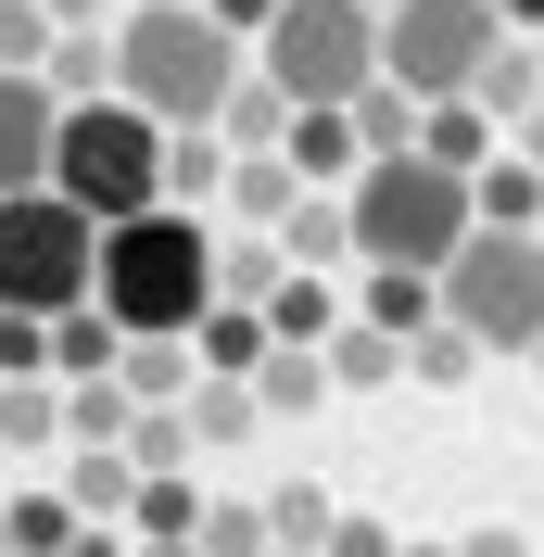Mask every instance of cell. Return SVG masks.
<instances>
[{
	"label": "cell",
	"instance_id": "f6af8a7d",
	"mask_svg": "<svg viewBox=\"0 0 544 557\" xmlns=\"http://www.w3.org/2000/svg\"><path fill=\"white\" fill-rule=\"evenodd\" d=\"M532 242H544V215H532Z\"/></svg>",
	"mask_w": 544,
	"mask_h": 557
},
{
	"label": "cell",
	"instance_id": "ab89813d",
	"mask_svg": "<svg viewBox=\"0 0 544 557\" xmlns=\"http://www.w3.org/2000/svg\"><path fill=\"white\" fill-rule=\"evenodd\" d=\"M64 557H127V532H76V545Z\"/></svg>",
	"mask_w": 544,
	"mask_h": 557
},
{
	"label": "cell",
	"instance_id": "9a60e30c",
	"mask_svg": "<svg viewBox=\"0 0 544 557\" xmlns=\"http://www.w3.org/2000/svg\"><path fill=\"white\" fill-rule=\"evenodd\" d=\"M342 127H355V165H393V152H418V102L406 89H355V102H342Z\"/></svg>",
	"mask_w": 544,
	"mask_h": 557
},
{
	"label": "cell",
	"instance_id": "603a6c76",
	"mask_svg": "<svg viewBox=\"0 0 544 557\" xmlns=\"http://www.w3.org/2000/svg\"><path fill=\"white\" fill-rule=\"evenodd\" d=\"M254 520H267V545H279V557H317V545H330V520H342V507H330L317 482H279L267 507H254Z\"/></svg>",
	"mask_w": 544,
	"mask_h": 557
},
{
	"label": "cell",
	"instance_id": "f546056e",
	"mask_svg": "<svg viewBox=\"0 0 544 557\" xmlns=\"http://www.w3.org/2000/svg\"><path fill=\"white\" fill-rule=\"evenodd\" d=\"M228 203H240V215H267V228H279V215L305 203V190H292V165H279V152H254V165H228Z\"/></svg>",
	"mask_w": 544,
	"mask_h": 557
},
{
	"label": "cell",
	"instance_id": "ba28073f",
	"mask_svg": "<svg viewBox=\"0 0 544 557\" xmlns=\"http://www.w3.org/2000/svg\"><path fill=\"white\" fill-rule=\"evenodd\" d=\"M89 215L76 203H51V190H26V203H0V317H51L64 305H89Z\"/></svg>",
	"mask_w": 544,
	"mask_h": 557
},
{
	"label": "cell",
	"instance_id": "d6a6232c",
	"mask_svg": "<svg viewBox=\"0 0 544 557\" xmlns=\"http://www.w3.org/2000/svg\"><path fill=\"white\" fill-rule=\"evenodd\" d=\"M51 26H38V0H0V76H38Z\"/></svg>",
	"mask_w": 544,
	"mask_h": 557
},
{
	"label": "cell",
	"instance_id": "4dcf8cb0",
	"mask_svg": "<svg viewBox=\"0 0 544 557\" xmlns=\"http://www.w3.org/2000/svg\"><path fill=\"white\" fill-rule=\"evenodd\" d=\"M469 368H481V355L456 343L443 317H431V330H418V343H406V381H431V393H456V381H469Z\"/></svg>",
	"mask_w": 544,
	"mask_h": 557
},
{
	"label": "cell",
	"instance_id": "4fadbf2b",
	"mask_svg": "<svg viewBox=\"0 0 544 557\" xmlns=\"http://www.w3.org/2000/svg\"><path fill=\"white\" fill-rule=\"evenodd\" d=\"M38 343H51V393H76V381H114V330H102V305H64L51 330H38Z\"/></svg>",
	"mask_w": 544,
	"mask_h": 557
},
{
	"label": "cell",
	"instance_id": "277c9868",
	"mask_svg": "<svg viewBox=\"0 0 544 557\" xmlns=\"http://www.w3.org/2000/svg\"><path fill=\"white\" fill-rule=\"evenodd\" d=\"M51 203H76L89 228L152 215V203H165V127L127 114L114 89H102V102H76V114H51Z\"/></svg>",
	"mask_w": 544,
	"mask_h": 557
},
{
	"label": "cell",
	"instance_id": "ee69618b",
	"mask_svg": "<svg viewBox=\"0 0 544 557\" xmlns=\"http://www.w3.org/2000/svg\"><path fill=\"white\" fill-rule=\"evenodd\" d=\"M355 13H393V0H355Z\"/></svg>",
	"mask_w": 544,
	"mask_h": 557
},
{
	"label": "cell",
	"instance_id": "b9f144b4",
	"mask_svg": "<svg viewBox=\"0 0 544 557\" xmlns=\"http://www.w3.org/2000/svg\"><path fill=\"white\" fill-rule=\"evenodd\" d=\"M127 557H190V545H127Z\"/></svg>",
	"mask_w": 544,
	"mask_h": 557
},
{
	"label": "cell",
	"instance_id": "2e32d148",
	"mask_svg": "<svg viewBox=\"0 0 544 557\" xmlns=\"http://www.w3.org/2000/svg\"><path fill=\"white\" fill-rule=\"evenodd\" d=\"M494 152H507V139L481 127L469 102H431V114H418V165H443V177H481Z\"/></svg>",
	"mask_w": 544,
	"mask_h": 557
},
{
	"label": "cell",
	"instance_id": "bcb514c9",
	"mask_svg": "<svg viewBox=\"0 0 544 557\" xmlns=\"http://www.w3.org/2000/svg\"><path fill=\"white\" fill-rule=\"evenodd\" d=\"M532 368H544V343H532Z\"/></svg>",
	"mask_w": 544,
	"mask_h": 557
},
{
	"label": "cell",
	"instance_id": "7402d4cb",
	"mask_svg": "<svg viewBox=\"0 0 544 557\" xmlns=\"http://www.w3.org/2000/svg\"><path fill=\"white\" fill-rule=\"evenodd\" d=\"M190 532H203V494H190V469L127 494V545H190Z\"/></svg>",
	"mask_w": 544,
	"mask_h": 557
},
{
	"label": "cell",
	"instance_id": "6da1fadb",
	"mask_svg": "<svg viewBox=\"0 0 544 557\" xmlns=\"http://www.w3.org/2000/svg\"><path fill=\"white\" fill-rule=\"evenodd\" d=\"M89 305H102L114 343H190L203 305H215V228L177 215V203L114 215L102 242H89Z\"/></svg>",
	"mask_w": 544,
	"mask_h": 557
},
{
	"label": "cell",
	"instance_id": "8992f818",
	"mask_svg": "<svg viewBox=\"0 0 544 557\" xmlns=\"http://www.w3.org/2000/svg\"><path fill=\"white\" fill-rule=\"evenodd\" d=\"M443 330L469 355H532L544 343V242H519V228H469V242L443 253L431 278Z\"/></svg>",
	"mask_w": 544,
	"mask_h": 557
},
{
	"label": "cell",
	"instance_id": "8fae6325",
	"mask_svg": "<svg viewBox=\"0 0 544 557\" xmlns=\"http://www.w3.org/2000/svg\"><path fill=\"white\" fill-rule=\"evenodd\" d=\"M279 127H292V102H279V89H267V76H254V64H240V89H228V102H215V152H228V165H254V152H279Z\"/></svg>",
	"mask_w": 544,
	"mask_h": 557
},
{
	"label": "cell",
	"instance_id": "1f68e13d",
	"mask_svg": "<svg viewBox=\"0 0 544 557\" xmlns=\"http://www.w3.org/2000/svg\"><path fill=\"white\" fill-rule=\"evenodd\" d=\"M190 557H267V520H254V507H203Z\"/></svg>",
	"mask_w": 544,
	"mask_h": 557
},
{
	"label": "cell",
	"instance_id": "7c38bea8",
	"mask_svg": "<svg viewBox=\"0 0 544 557\" xmlns=\"http://www.w3.org/2000/svg\"><path fill=\"white\" fill-rule=\"evenodd\" d=\"M38 89H51V114L102 102V89H114V38L102 26H89V38H51V51H38Z\"/></svg>",
	"mask_w": 544,
	"mask_h": 557
},
{
	"label": "cell",
	"instance_id": "e0dca14e",
	"mask_svg": "<svg viewBox=\"0 0 544 557\" xmlns=\"http://www.w3.org/2000/svg\"><path fill=\"white\" fill-rule=\"evenodd\" d=\"M342 253H355V242H342V203H330V190H305V203L279 215V267H292V278H330Z\"/></svg>",
	"mask_w": 544,
	"mask_h": 557
},
{
	"label": "cell",
	"instance_id": "4316f807",
	"mask_svg": "<svg viewBox=\"0 0 544 557\" xmlns=\"http://www.w3.org/2000/svg\"><path fill=\"white\" fill-rule=\"evenodd\" d=\"M215 190H228V152H215L203 127H190V139H165V203L190 215V203H215Z\"/></svg>",
	"mask_w": 544,
	"mask_h": 557
},
{
	"label": "cell",
	"instance_id": "7bdbcfd3",
	"mask_svg": "<svg viewBox=\"0 0 544 557\" xmlns=\"http://www.w3.org/2000/svg\"><path fill=\"white\" fill-rule=\"evenodd\" d=\"M393 557H456V545H393Z\"/></svg>",
	"mask_w": 544,
	"mask_h": 557
},
{
	"label": "cell",
	"instance_id": "52a82bcc",
	"mask_svg": "<svg viewBox=\"0 0 544 557\" xmlns=\"http://www.w3.org/2000/svg\"><path fill=\"white\" fill-rule=\"evenodd\" d=\"M507 51V26L481 0H393L380 13V89H406L418 114L431 102H469V76Z\"/></svg>",
	"mask_w": 544,
	"mask_h": 557
},
{
	"label": "cell",
	"instance_id": "d4e9b609",
	"mask_svg": "<svg viewBox=\"0 0 544 557\" xmlns=\"http://www.w3.org/2000/svg\"><path fill=\"white\" fill-rule=\"evenodd\" d=\"M0 444H13V456L64 444V393H51V381H0Z\"/></svg>",
	"mask_w": 544,
	"mask_h": 557
},
{
	"label": "cell",
	"instance_id": "9c48e42d",
	"mask_svg": "<svg viewBox=\"0 0 544 557\" xmlns=\"http://www.w3.org/2000/svg\"><path fill=\"white\" fill-rule=\"evenodd\" d=\"M51 190V89L38 76H0V203Z\"/></svg>",
	"mask_w": 544,
	"mask_h": 557
},
{
	"label": "cell",
	"instance_id": "ffe728a7",
	"mask_svg": "<svg viewBox=\"0 0 544 557\" xmlns=\"http://www.w3.org/2000/svg\"><path fill=\"white\" fill-rule=\"evenodd\" d=\"M177 431H190V456H203V444H254L267 418H254L240 381H190V393H177Z\"/></svg>",
	"mask_w": 544,
	"mask_h": 557
},
{
	"label": "cell",
	"instance_id": "d6986e66",
	"mask_svg": "<svg viewBox=\"0 0 544 557\" xmlns=\"http://www.w3.org/2000/svg\"><path fill=\"white\" fill-rule=\"evenodd\" d=\"M254 317H267V343H292V355H317V343H330V330H342L330 278H279V292H267V305H254Z\"/></svg>",
	"mask_w": 544,
	"mask_h": 557
},
{
	"label": "cell",
	"instance_id": "f35d334b",
	"mask_svg": "<svg viewBox=\"0 0 544 557\" xmlns=\"http://www.w3.org/2000/svg\"><path fill=\"white\" fill-rule=\"evenodd\" d=\"M456 557H532V545H519V532H469Z\"/></svg>",
	"mask_w": 544,
	"mask_h": 557
},
{
	"label": "cell",
	"instance_id": "44dd1931",
	"mask_svg": "<svg viewBox=\"0 0 544 557\" xmlns=\"http://www.w3.org/2000/svg\"><path fill=\"white\" fill-rule=\"evenodd\" d=\"M114 393H127L139 418L177 406V393H190V343H114Z\"/></svg>",
	"mask_w": 544,
	"mask_h": 557
},
{
	"label": "cell",
	"instance_id": "ac0fdd59",
	"mask_svg": "<svg viewBox=\"0 0 544 557\" xmlns=\"http://www.w3.org/2000/svg\"><path fill=\"white\" fill-rule=\"evenodd\" d=\"M254 418H317L330 406V368H317V355H292V343H267V368H254Z\"/></svg>",
	"mask_w": 544,
	"mask_h": 557
},
{
	"label": "cell",
	"instance_id": "5bb4252c",
	"mask_svg": "<svg viewBox=\"0 0 544 557\" xmlns=\"http://www.w3.org/2000/svg\"><path fill=\"white\" fill-rule=\"evenodd\" d=\"M317 368H330V393H380V381H406V343H380L368 317H342L317 343Z\"/></svg>",
	"mask_w": 544,
	"mask_h": 557
},
{
	"label": "cell",
	"instance_id": "d590c367",
	"mask_svg": "<svg viewBox=\"0 0 544 557\" xmlns=\"http://www.w3.org/2000/svg\"><path fill=\"white\" fill-rule=\"evenodd\" d=\"M38 26H51V38H89V26H102V0H38Z\"/></svg>",
	"mask_w": 544,
	"mask_h": 557
},
{
	"label": "cell",
	"instance_id": "7a4b0ae2",
	"mask_svg": "<svg viewBox=\"0 0 544 557\" xmlns=\"http://www.w3.org/2000/svg\"><path fill=\"white\" fill-rule=\"evenodd\" d=\"M102 38H114V102L152 114L165 139L215 127V102L240 89V51L203 26V0H139L127 26H102Z\"/></svg>",
	"mask_w": 544,
	"mask_h": 557
},
{
	"label": "cell",
	"instance_id": "83f0119b",
	"mask_svg": "<svg viewBox=\"0 0 544 557\" xmlns=\"http://www.w3.org/2000/svg\"><path fill=\"white\" fill-rule=\"evenodd\" d=\"M127 418H139V406H127L114 381H76V393H64V444H102V456H114V444H127Z\"/></svg>",
	"mask_w": 544,
	"mask_h": 557
},
{
	"label": "cell",
	"instance_id": "cb8c5ba5",
	"mask_svg": "<svg viewBox=\"0 0 544 557\" xmlns=\"http://www.w3.org/2000/svg\"><path fill=\"white\" fill-rule=\"evenodd\" d=\"M64 545H76L64 494H13V507H0V557H64Z\"/></svg>",
	"mask_w": 544,
	"mask_h": 557
},
{
	"label": "cell",
	"instance_id": "7dc6e473",
	"mask_svg": "<svg viewBox=\"0 0 544 557\" xmlns=\"http://www.w3.org/2000/svg\"><path fill=\"white\" fill-rule=\"evenodd\" d=\"M267 557H279V545H267Z\"/></svg>",
	"mask_w": 544,
	"mask_h": 557
},
{
	"label": "cell",
	"instance_id": "f1b7e54d",
	"mask_svg": "<svg viewBox=\"0 0 544 557\" xmlns=\"http://www.w3.org/2000/svg\"><path fill=\"white\" fill-rule=\"evenodd\" d=\"M431 278H368V330H380V343H418V330H431Z\"/></svg>",
	"mask_w": 544,
	"mask_h": 557
},
{
	"label": "cell",
	"instance_id": "3957f363",
	"mask_svg": "<svg viewBox=\"0 0 544 557\" xmlns=\"http://www.w3.org/2000/svg\"><path fill=\"white\" fill-rule=\"evenodd\" d=\"M342 242L368 253V278H443V253L469 242V177L418 165V152L355 165V190H342Z\"/></svg>",
	"mask_w": 544,
	"mask_h": 557
},
{
	"label": "cell",
	"instance_id": "5b68a950",
	"mask_svg": "<svg viewBox=\"0 0 544 557\" xmlns=\"http://www.w3.org/2000/svg\"><path fill=\"white\" fill-rule=\"evenodd\" d=\"M240 64L267 76L292 114H342V102L380 76V13H355V0H279L267 38H254Z\"/></svg>",
	"mask_w": 544,
	"mask_h": 557
},
{
	"label": "cell",
	"instance_id": "74e56055",
	"mask_svg": "<svg viewBox=\"0 0 544 557\" xmlns=\"http://www.w3.org/2000/svg\"><path fill=\"white\" fill-rule=\"evenodd\" d=\"M481 13H494L507 38H519V26H544V0H481Z\"/></svg>",
	"mask_w": 544,
	"mask_h": 557
},
{
	"label": "cell",
	"instance_id": "e575fe53",
	"mask_svg": "<svg viewBox=\"0 0 544 557\" xmlns=\"http://www.w3.org/2000/svg\"><path fill=\"white\" fill-rule=\"evenodd\" d=\"M317 557H393V532H380V520H355V507H342V520H330V545H317Z\"/></svg>",
	"mask_w": 544,
	"mask_h": 557
},
{
	"label": "cell",
	"instance_id": "60d3db41",
	"mask_svg": "<svg viewBox=\"0 0 544 557\" xmlns=\"http://www.w3.org/2000/svg\"><path fill=\"white\" fill-rule=\"evenodd\" d=\"M519 51H532V76H544V26H532V38H519Z\"/></svg>",
	"mask_w": 544,
	"mask_h": 557
},
{
	"label": "cell",
	"instance_id": "8d00e7d4",
	"mask_svg": "<svg viewBox=\"0 0 544 557\" xmlns=\"http://www.w3.org/2000/svg\"><path fill=\"white\" fill-rule=\"evenodd\" d=\"M507 152H519V165L544 177V102H532V114H519V127H507Z\"/></svg>",
	"mask_w": 544,
	"mask_h": 557
},
{
	"label": "cell",
	"instance_id": "30bf717a",
	"mask_svg": "<svg viewBox=\"0 0 544 557\" xmlns=\"http://www.w3.org/2000/svg\"><path fill=\"white\" fill-rule=\"evenodd\" d=\"M76 507V532H127V494H139V469L127 456H102V444H64V482H51Z\"/></svg>",
	"mask_w": 544,
	"mask_h": 557
},
{
	"label": "cell",
	"instance_id": "484cf974",
	"mask_svg": "<svg viewBox=\"0 0 544 557\" xmlns=\"http://www.w3.org/2000/svg\"><path fill=\"white\" fill-rule=\"evenodd\" d=\"M279 278H292V267H279V242H215V305H240V317H254Z\"/></svg>",
	"mask_w": 544,
	"mask_h": 557
},
{
	"label": "cell",
	"instance_id": "836d02e7",
	"mask_svg": "<svg viewBox=\"0 0 544 557\" xmlns=\"http://www.w3.org/2000/svg\"><path fill=\"white\" fill-rule=\"evenodd\" d=\"M0 381H51V343H38V317H0Z\"/></svg>",
	"mask_w": 544,
	"mask_h": 557
}]
</instances>
